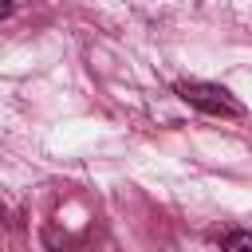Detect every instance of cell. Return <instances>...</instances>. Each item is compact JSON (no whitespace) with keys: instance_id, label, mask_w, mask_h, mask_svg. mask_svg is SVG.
I'll return each mask as SVG.
<instances>
[{"instance_id":"obj_1","label":"cell","mask_w":252,"mask_h":252,"mask_svg":"<svg viewBox=\"0 0 252 252\" xmlns=\"http://www.w3.org/2000/svg\"><path fill=\"white\" fill-rule=\"evenodd\" d=\"M177 94H181L189 106H197V110H205V114H217V118H240V114H244V102H240L232 91H224L220 83L189 79V83H177Z\"/></svg>"},{"instance_id":"obj_2","label":"cell","mask_w":252,"mask_h":252,"mask_svg":"<svg viewBox=\"0 0 252 252\" xmlns=\"http://www.w3.org/2000/svg\"><path fill=\"white\" fill-rule=\"evenodd\" d=\"M220 252H252V232L248 228H236L220 240Z\"/></svg>"},{"instance_id":"obj_3","label":"cell","mask_w":252,"mask_h":252,"mask_svg":"<svg viewBox=\"0 0 252 252\" xmlns=\"http://www.w3.org/2000/svg\"><path fill=\"white\" fill-rule=\"evenodd\" d=\"M4 16H12V0H0V20Z\"/></svg>"}]
</instances>
